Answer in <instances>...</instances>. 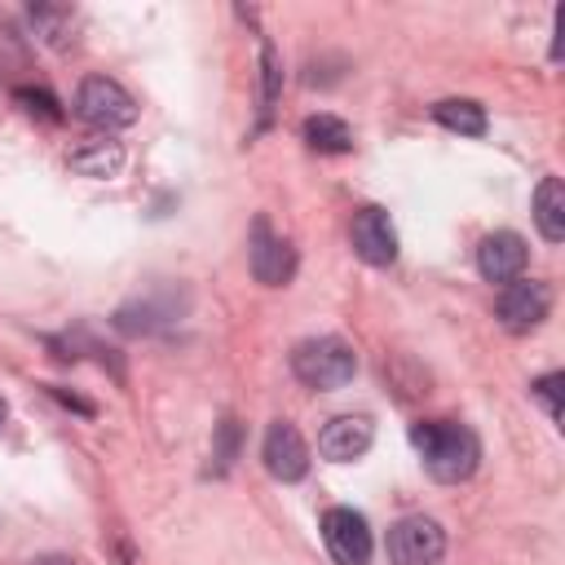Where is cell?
<instances>
[{
    "label": "cell",
    "instance_id": "13",
    "mask_svg": "<svg viewBox=\"0 0 565 565\" xmlns=\"http://www.w3.org/2000/svg\"><path fill=\"white\" fill-rule=\"evenodd\" d=\"M534 225L547 243H565V185L561 177H543L534 190Z\"/></svg>",
    "mask_w": 565,
    "mask_h": 565
},
{
    "label": "cell",
    "instance_id": "21",
    "mask_svg": "<svg viewBox=\"0 0 565 565\" xmlns=\"http://www.w3.org/2000/svg\"><path fill=\"white\" fill-rule=\"evenodd\" d=\"M561 388H565V375H561V371H547V375H539V380L530 384V393L547 406V419H561Z\"/></svg>",
    "mask_w": 565,
    "mask_h": 565
},
{
    "label": "cell",
    "instance_id": "12",
    "mask_svg": "<svg viewBox=\"0 0 565 565\" xmlns=\"http://www.w3.org/2000/svg\"><path fill=\"white\" fill-rule=\"evenodd\" d=\"M375 441V428L366 415H335L322 433H318V455L331 459V463H353L371 450Z\"/></svg>",
    "mask_w": 565,
    "mask_h": 565
},
{
    "label": "cell",
    "instance_id": "7",
    "mask_svg": "<svg viewBox=\"0 0 565 565\" xmlns=\"http://www.w3.org/2000/svg\"><path fill=\"white\" fill-rule=\"evenodd\" d=\"M247 265H252V278L256 282L287 287L291 274H296V247L287 238H278L265 216H256L252 221V238H247Z\"/></svg>",
    "mask_w": 565,
    "mask_h": 565
},
{
    "label": "cell",
    "instance_id": "9",
    "mask_svg": "<svg viewBox=\"0 0 565 565\" xmlns=\"http://www.w3.org/2000/svg\"><path fill=\"white\" fill-rule=\"evenodd\" d=\"M349 243H353V252H358L366 265H393V260H397V230H393L388 212L375 207V203H366V207L353 212Z\"/></svg>",
    "mask_w": 565,
    "mask_h": 565
},
{
    "label": "cell",
    "instance_id": "10",
    "mask_svg": "<svg viewBox=\"0 0 565 565\" xmlns=\"http://www.w3.org/2000/svg\"><path fill=\"white\" fill-rule=\"evenodd\" d=\"M260 459H265V472L274 481H300L309 472V446H305L300 428L287 424V419H274L269 424L265 446H260Z\"/></svg>",
    "mask_w": 565,
    "mask_h": 565
},
{
    "label": "cell",
    "instance_id": "8",
    "mask_svg": "<svg viewBox=\"0 0 565 565\" xmlns=\"http://www.w3.org/2000/svg\"><path fill=\"white\" fill-rule=\"evenodd\" d=\"M322 543L335 556V565H366L371 561V525L353 508H327L322 512Z\"/></svg>",
    "mask_w": 565,
    "mask_h": 565
},
{
    "label": "cell",
    "instance_id": "19",
    "mask_svg": "<svg viewBox=\"0 0 565 565\" xmlns=\"http://www.w3.org/2000/svg\"><path fill=\"white\" fill-rule=\"evenodd\" d=\"M238 450H243V424L225 415V419L216 424V433H212V472H216V477H225V472L234 468Z\"/></svg>",
    "mask_w": 565,
    "mask_h": 565
},
{
    "label": "cell",
    "instance_id": "17",
    "mask_svg": "<svg viewBox=\"0 0 565 565\" xmlns=\"http://www.w3.org/2000/svg\"><path fill=\"white\" fill-rule=\"evenodd\" d=\"M31 26H35V35L44 40V44H53V49H66L75 35V13L66 9V4H31Z\"/></svg>",
    "mask_w": 565,
    "mask_h": 565
},
{
    "label": "cell",
    "instance_id": "15",
    "mask_svg": "<svg viewBox=\"0 0 565 565\" xmlns=\"http://www.w3.org/2000/svg\"><path fill=\"white\" fill-rule=\"evenodd\" d=\"M305 146L318 150V154H349L353 150V128L335 115H309L305 128H300Z\"/></svg>",
    "mask_w": 565,
    "mask_h": 565
},
{
    "label": "cell",
    "instance_id": "24",
    "mask_svg": "<svg viewBox=\"0 0 565 565\" xmlns=\"http://www.w3.org/2000/svg\"><path fill=\"white\" fill-rule=\"evenodd\" d=\"M4 415H9V406H4V397H0V424H4Z\"/></svg>",
    "mask_w": 565,
    "mask_h": 565
},
{
    "label": "cell",
    "instance_id": "14",
    "mask_svg": "<svg viewBox=\"0 0 565 565\" xmlns=\"http://www.w3.org/2000/svg\"><path fill=\"white\" fill-rule=\"evenodd\" d=\"M128 163V150L119 141H88L71 154V172L79 177H93V181H110L119 177V168Z\"/></svg>",
    "mask_w": 565,
    "mask_h": 565
},
{
    "label": "cell",
    "instance_id": "11",
    "mask_svg": "<svg viewBox=\"0 0 565 565\" xmlns=\"http://www.w3.org/2000/svg\"><path fill=\"white\" fill-rule=\"evenodd\" d=\"M525 260H530L525 238L512 234V230H494V234H486L477 243V269H481L486 282H499V287L516 282L521 269H525Z\"/></svg>",
    "mask_w": 565,
    "mask_h": 565
},
{
    "label": "cell",
    "instance_id": "6",
    "mask_svg": "<svg viewBox=\"0 0 565 565\" xmlns=\"http://www.w3.org/2000/svg\"><path fill=\"white\" fill-rule=\"evenodd\" d=\"M441 556H446V530L433 516H402L388 530L393 565H437Z\"/></svg>",
    "mask_w": 565,
    "mask_h": 565
},
{
    "label": "cell",
    "instance_id": "20",
    "mask_svg": "<svg viewBox=\"0 0 565 565\" xmlns=\"http://www.w3.org/2000/svg\"><path fill=\"white\" fill-rule=\"evenodd\" d=\"M13 102L26 110V115H35V119H44V124H62L66 119V110H62V102L49 93V88H31V84H22V88H13Z\"/></svg>",
    "mask_w": 565,
    "mask_h": 565
},
{
    "label": "cell",
    "instance_id": "4",
    "mask_svg": "<svg viewBox=\"0 0 565 565\" xmlns=\"http://www.w3.org/2000/svg\"><path fill=\"white\" fill-rule=\"evenodd\" d=\"M75 119H84L88 128L115 132V128L137 124V102L119 79L88 75V79H79V93H75Z\"/></svg>",
    "mask_w": 565,
    "mask_h": 565
},
{
    "label": "cell",
    "instance_id": "3",
    "mask_svg": "<svg viewBox=\"0 0 565 565\" xmlns=\"http://www.w3.org/2000/svg\"><path fill=\"white\" fill-rule=\"evenodd\" d=\"M185 309H190V291H185V287L163 282V287H154V291L132 296L128 305H119L110 322H115V331H119V335H154V331H163V327L181 322V318H185Z\"/></svg>",
    "mask_w": 565,
    "mask_h": 565
},
{
    "label": "cell",
    "instance_id": "18",
    "mask_svg": "<svg viewBox=\"0 0 565 565\" xmlns=\"http://www.w3.org/2000/svg\"><path fill=\"white\" fill-rule=\"evenodd\" d=\"M278 97H282V62H278L274 44H269V40H260V128L269 124V115H274Z\"/></svg>",
    "mask_w": 565,
    "mask_h": 565
},
{
    "label": "cell",
    "instance_id": "5",
    "mask_svg": "<svg viewBox=\"0 0 565 565\" xmlns=\"http://www.w3.org/2000/svg\"><path fill=\"white\" fill-rule=\"evenodd\" d=\"M547 313H552V287H547V282H539V278H516V282L499 287L494 318L503 322V331L530 335L534 327H543Z\"/></svg>",
    "mask_w": 565,
    "mask_h": 565
},
{
    "label": "cell",
    "instance_id": "2",
    "mask_svg": "<svg viewBox=\"0 0 565 565\" xmlns=\"http://www.w3.org/2000/svg\"><path fill=\"white\" fill-rule=\"evenodd\" d=\"M291 375L305 388L331 393V388H344L358 375V353L340 335H313V340H300L291 349Z\"/></svg>",
    "mask_w": 565,
    "mask_h": 565
},
{
    "label": "cell",
    "instance_id": "1",
    "mask_svg": "<svg viewBox=\"0 0 565 565\" xmlns=\"http://www.w3.org/2000/svg\"><path fill=\"white\" fill-rule=\"evenodd\" d=\"M411 441H415L428 477L441 486H459L477 472L481 441L472 428H463L455 419H419V424H411Z\"/></svg>",
    "mask_w": 565,
    "mask_h": 565
},
{
    "label": "cell",
    "instance_id": "22",
    "mask_svg": "<svg viewBox=\"0 0 565 565\" xmlns=\"http://www.w3.org/2000/svg\"><path fill=\"white\" fill-rule=\"evenodd\" d=\"M49 388V397H57L62 406H71V411H79V415H97V406L93 402H84V397H75L71 388H62V384H44Z\"/></svg>",
    "mask_w": 565,
    "mask_h": 565
},
{
    "label": "cell",
    "instance_id": "23",
    "mask_svg": "<svg viewBox=\"0 0 565 565\" xmlns=\"http://www.w3.org/2000/svg\"><path fill=\"white\" fill-rule=\"evenodd\" d=\"M26 565H79L75 556H62V552H49V556H35V561H26Z\"/></svg>",
    "mask_w": 565,
    "mask_h": 565
},
{
    "label": "cell",
    "instance_id": "16",
    "mask_svg": "<svg viewBox=\"0 0 565 565\" xmlns=\"http://www.w3.org/2000/svg\"><path fill=\"white\" fill-rule=\"evenodd\" d=\"M433 119L459 137H481L486 132V106H477L472 97H446L433 106Z\"/></svg>",
    "mask_w": 565,
    "mask_h": 565
}]
</instances>
